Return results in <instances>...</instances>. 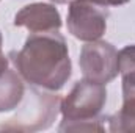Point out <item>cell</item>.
Instances as JSON below:
<instances>
[{
  "label": "cell",
  "instance_id": "obj_1",
  "mask_svg": "<svg viewBox=\"0 0 135 133\" xmlns=\"http://www.w3.org/2000/svg\"><path fill=\"white\" fill-rule=\"evenodd\" d=\"M21 77L35 88L60 91L71 77V58L63 34L32 33L19 52H9Z\"/></svg>",
  "mask_w": 135,
  "mask_h": 133
},
{
  "label": "cell",
  "instance_id": "obj_2",
  "mask_svg": "<svg viewBox=\"0 0 135 133\" xmlns=\"http://www.w3.org/2000/svg\"><path fill=\"white\" fill-rule=\"evenodd\" d=\"M107 102L105 85L79 80L60 103V132H104L101 113Z\"/></svg>",
  "mask_w": 135,
  "mask_h": 133
},
{
  "label": "cell",
  "instance_id": "obj_3",
  "mask_svg": "<svg viewBox=\"0 0 135 133\" xmlns=\"http://www.w3.org/2000/svg\"><path fill=\"white\" fill-rule=\"evenodd\" d=\"M108 9L96 0H72L68 9V30L74 38L91 42L107 30Z\"/></svg>",
  "mask_w": 135,
  "mask_h": 133
},
{
  "label": "cell",
  "instance_id": "obj_4",
  "mask_svg": "<svg viewBox=\"0 0 135 133\" xmlns=\"http://www.w3.org/2000/svg\"><path fill=\"white\" fill-rule=\"evenodd\" d=\"M79 64L83 78L107 85L118 75V50L99 39L86 42L80 50Z\"/></svg>",
  "mask_w": 135,
  "mask_h": 133
},
{
  "label": "cell",
  "instance_id": "obj_5",
  "mask_svg": "<svg viewBox=\"0 0 135 133\" xmlns=\"http://www.w3.org/2000/svg\"><path fill=\"white\" fill-rule=\"evenodd\" d=\"M16 27H25L32 33H47L61 28V16L52 3L25 5L14 16Z\"/></svg>",
  "mask_w": 135,
  "mask_h": 133
},
{
  "label": "cell",
  "instance_id": "obj_6",
  "mask_svg": "<svg viewBox=\"0 0 135 133\" xmlns=\"http://www.w3.org/2000/svg\"><path fill=\"white\" fill-rule=\"evenodd\" d=\"M25 94V86L19 72L6 69L0 74V113L11 111L21 105Z\"/></svg>",
  "mask_w": 135,
  "mask_h": 133
},
{
  "label": "cell",
  "instance_id": "obj_7",
  "mask_svg": "<svg viewBox=\"0 0 135 133\" xmlns=\"http://www.w3.org/2000/svg\"><path fill=\"white\" fill-rule=\"evenodd\" d=\"M108 124L110 132H135V86H123V106Z\"/></svg>",
  "mask_w": 135,
  "mask_h": 133
},
{
  "label": "cell",
  "instance_id": "obj_8",
  "mask_svg": "<svg viewBox=\"0 0 135 133\" xmlns=\"http://www.w3.org/2000/svg\"><path fill=\"white\" fill-rule=\"evenodd\" d=\"M118 72L123 77V86H135V45H126L118 52Z\"/></svg>",
  "mask_w": 135,
  "mask_h": 133
},
{
  "label": "cell",
  "instance_id": "obj_9",
  "mask_svg": "<svg viewBox=\"0 0 135 133\" xmlns=\"http://www.w3.org/2000/svg\"><path fill=\"white\" fill-rule=\"evenodd\" d=\"M96 2L104 5V6H119V5H124L131 0H96Z\"/></svg>",
  "mask_w": 135,
  "mask_h": 133
},
{
  "label": "cell",
  "instance_id": "obj_10",
  "mask_svg": "<svg viewBox=\"0 0 135 133\" xmlns=\"http://www.w3.org/2000/svg\"><path fill=\"white\" fill-rule=\"evenodd\" d=\"M8 64H9V60H8V57H5V53L2 52V47H0V74H3L8 69Z\"/></svg>",
  "mask_w": 135,
  "mask_h": 133
},
{
  "label": "cell",
  "instance_id": "obj_11",
  "mask_svg": "<svg viewBox=\"0 0 135 133\" xmlns=\"http://www.w3.org/2000/svg\"><path fill=\"white\" fill-rule=\"evenodd\" d=\"M50 2H54V3H66L68 0H50Z\"/></svg>",
  "mask_w": 135,
  "mask_h": 133
},
{
  "label": "cell",
  "instance_id": "obj_12",
  "mask_svg": "<svg viewBox=\"0 0 135 133\" xmlns=\"http://www.w3.org/2000/svg\"><path fill=\"white\" fill-rule=\"evenodd\" d=\"M2 44H3V39H2V33H0V47H2Z\"/></svg>",
  "mask_w": 135,
  "mask_h": 133
}]
</instances>
